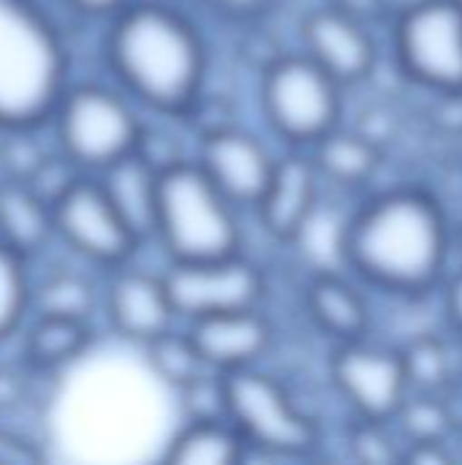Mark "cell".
I'll return each mask as SVG.
<instances>
[{
	"instance_id": "obj_33",
	"label": "cell",
	"mask_w": 462,
	"mask_h": 465,
	"mask_svg": "<svg viewBox=\"0 0 462 465\" xmlns=\"http://www.w3.org/2000/svg\"><path fill=\"white\" fill-rule=\"evenodd\" d=\"M444 313L449 319V324L462 332V270H457L449 281H447V292H444Z\"/></svg>"
},
{
	"instance_id": "obj_18",
	"label": "cell",
	"mask_w": 462,
	"mask_h": 465,
	"mask_svg": "<svg viewBox=\"0 0 462 465\" xmlns=\"http://www.w3.org/2000/svg\"><path fill=\"white\" fill-rule=\"evenodd\" d=\"M305 308L316 327L338 343L359 341L370 330V308L365 297L340 275H313L305 286Z\"/></svg>"
},
{
	"instance_id": "obj_19",
	"label": "cell",
	"mask_w": 462,
	"mask_h": 465,
	"mask_svg": "<svg viewBox=\"0 0 462 465\" xmlns=\"http://www.w3.org/2000/svg\"><path fill=\"white\" fill-rule=\"evenodd\" d=\"M52 237V204L25 180L5 177L0 183V242L30 259L41 253Z\"/></svg>"
},
{
	"instance_id": "obj_32",
	"label": "cell",
	"mask_w": 462,
	"mask_h": 465,
	"mask_svg": "<svg viewBox=\"0 0 462 465\" xmlns=\"http://www.w3.org/2000/svg\"><path fill=\"white\" fill-rule=\"evenodd\" d=\"M204 3L229 19H256L272 5V0H204Z\"/></svg>"
},
{
	"instance_id": "obj_16",
	"label": "cell",
	"mask_w": 462,
	"mask_h": 465,
	"mask_svg": "<svg viewBox=\"0 0 462 465\" xmlns=\"http://www.w3.org/2000/svg\"><path fill=\"white\" fill-rule=\"evenodd\" d=\"M188 335L204 365L215 373L251 368L272 346V324L259 308L193 319L188 322Z\"/></svg>"
},
{
	"instance_id": "obj_4",
	"label": "cell",
	"mask_w": 462,
	"mask_h": 465,
	"mask_svg": "<svg viewBox=\"0 0 462 465\" xmlns=\"http://www.w3.org/2000/svg\"><path fill=\"white\" fill-rule=\"evenodd\" d=\"M172 262H204L242 253L237 207L212 185L196 161L158 172L155 232Z\"/></svg>"
},
{
	"instance_id": "obj_9",
	"label": "cell",
	"mask_w": 462,
	"mask_h": 465,
	"mask_svg": "<svg viewBox=\"0 0 462 465\" xmlns=\"http://www.w3.org/2000/svg\"><path fill=\"white\" fill-rule=\"evenodd\" d=\"M52 226L74 253L109 270L128 264L142 245L93 174L76 177L52 202Z\"/></svg>"
},
{
	"instance_id": "obj_30",
	"label": "cell",
	"mask_w": 462,
	"mask_h": 465,
	"mask_svg": "<svg viewBox=\"0 0 462 465\" xmlns=\"http://www.w3.org/2000/svg\"><path fill=\"white\" fill-rule=\"evenodd\" d=\"M403 460L417 465H447L455 463L457 455L449 450L447 441H428V444H408L403 450Z\"/></svg>"
},
{
	"instance_id": "obj_22",
	"label": "cell",
	"mask_w": 462,
	"mask_h": 465,
	"mask_svg": "<svg viewBox=\"0 0 462 465\" xmlns=\"http://www.w3.org/2000/svg\"><path fill=\"white\" fill-rule=\"evenodd\" d=\"M93 343L90 322L71 316L35 313V322L25 332V360L35 371H57L87 351Z\"/></svg>"
},
{
	"instance_id": "obj_27",
	"label": "cell",
	"mask_w": 462,
	"mask_h": 465,
	"mask_svg": "<svg viewBox=\"0 0 462 465\" xmlns=\"http://www.w3.org/2000/svg\"><path fill=\"white\" fill-rule=\"evenodd\" d=\"M22 253L0 242V341L19 330L30 311V275Z\"/></svg>"
},
{
	"instance_id": "obj_15",
	"label": "cell",
	"mask_w": 462,
	"mask_h": 465,
	"mask_svg": "<svg viewBox=\"0 0 462 465\" xmlns=\"http://www.w3.org/2000/svg\"><path fill=\"white\" fill-rule=\"evenodd\" d=\"M321 177L310 155L291 153L275 161L270 185L253 207L261 229L278 242H297L313 221Z\"/></svg>"
},
{
	"instance_id": "obj_1",
	"label": "cell",
	"mask_w": 462,
	"mask_h": 465,
	"mask_svg": "<svg viewBox=\"0 0 462 465\" xmlns=\"http://www.w3.org/2000/svg\"><path fill=\"white\" fill-rule=\"evenodd\" d=\"M441 202L422 188H392L368 199L346 223L340 251L368 283L406 297L438 286L452 251Z\"/></svg>"
},
{
	"instance_id": "obj_17",
	"label": "cell",
	"mask_w": 462,
	"mask_h": 465,
	"mask_svg": "<svg viewBox=\"0 0 462 465\" xmlns=\"http://www.w3.org/2000/svg\"><path fill=\"white\" fill-rule=\"evenodd\" d=\"M103 188L112 207L131 226V232L144 242L155 232V193H158V169L142 155L128 153L125 158L109 163L93 174Z\"/></svg>"
},
{
	"instance_id": "obj_3",
	"label": "cell",
	"mask_w": 462,
	"mask_h": 465,
	"mask_svg": "<svg viewBox=\"0 0 462 465\" xmlns=\"http://www.w3.org/2000/svg\"><path fill=\"white\" fill-rule=\"evenodd\" d=\"M68 87V49L35 0H0V131L44 125Z\"/></svg>"
},
{
	"instance_id": "obj_5",
	"label": "cell",
	"mask_w": 462,
	"mask_h": 465,
	"mask_svg": "<svg viewBox=\"0 0 462 465\" xmlns=\"http://www.w3.org/2000/svg\"><path fill=\"white\" fill-rule=\"evenodd\" d=\"M226 420L248 450L275 458H308L321 444V430L280 379L256 365L221 373Z\"/></svg>"
},
{
	"instance_id": "obj_2",
	"label": "cell",
	"mask_w": 462,
	"mask_h": 465,
	"mask_svg": "<svg viewBox=\"0 0 462 465\" xmlns=\"http://www.w3.org/2000/svg\"><path fill=\"white\" fill-rule=\"evenodd\" d=\"M106 63L147 109L182 117L202 95L207 49L193 22L166 3H125L109 16Z\"/></svg>"
},
{
	"instance_id": "obj_8",
	"label": "cell",
	"mask_w": 462,
	"mask_h": 465,
	"mask_svg": "<svg viewBox=\"0 0 462 465\" xmlns=\"http://www.w3.org/2000/svg\"><path fill=\"white\" fill-rule=\"evenodd\" d=\"M395 57L419 87L462 95V0H417L395 22Z\"/></svg>"
},
{
	"instance_id": "obj_20",
	"label": "cell",
	"mask_w": 462,
	"mask_h": 465,
	"mask_svg": "<svg viewBox=\"0 0 462 465\" xmlns=\"http://www.w3.org/2000/svg\"><path fill=\"white\" fill-rule=\"evenodd\" d=\"M310 158L321 180H329L343 188H359L370 183L384 163L378 139L362 131H343L340 125L313 144Z\"/></svg>"
},
{
	"instance_id": "obj_24",
	"label": "cell",
	"mask_w": 462,
	"mask_h": 465,
	"mask_svg": "<svg viewBox=\"0 0 462 465\" xmlns=\"http://www.w3.org/2000/svg\"><path fill=\"white\" fill-rule=\"evenodd\" d=\"M144 351H147V360H150V368L155 371V376L174 390L188 387L191 381H196L199 376H204L210 371L204 365V360L199 357L188 330L180 332L177 327H172L163 335H158L155 341L144 343Z\"/></svg>"
},
{
	"instance_id": "obj_14",
	"label": "cell",
	"mask_w": 462,
	"mask_h": 465,
	"mask_svg": "<svg viewBox=\"0 0 462 465\" xmlns=\"http://www.w3.org/2000/svg\"><path fill=\"white\" fill-rule=\"evenodd\" d=\"M103 311L109 327L123 341L139 346L155 341L180 322L172 308L163 275L131 270L128 264L114 270L103 292Z\"/></svg>"
},
{
	"instance_id": "obj_28",
	"label": "cell",
	"mask_w": 462,
	"mask_h": 465,
	"mask_svg": "<svg viewBox=\"0 0 462 465\" xmlns=\"http://www.w3.org/2000/svg\"><path fill=\"white\" fill-rule=\"evenodd\" d=\"M403 450L398 436L392 433L389 422H370L357 420L349 430V452L357 463L368 465H395L403 463Z\"/></svg>"
},
{
	"instance_id": "obj_34",
	"label": "cell",
	"mask_w": 462,
	"mask_h": 465,
	"mask_svg": "<svg viewBox=\"0 0 462 465\" xmlns=\"http://www.w3.org/2000/svg\"><path fill=\"white\" fill-rule=\"evenodd\" d=\"M63 3L84 16H114L128 0H63Z\"/></svg>"
},
{
	"instance_id": "obj_29",
	"label": "cell",
	"mask_w": 462,
	"mask_h": 465,
	"mask_svg": "<svg viewBox=\"0 0 462 465\" xmlns=\"http://www.w3.org/2000/svg\"><path fill=\"white\" fill-rule=\"evenodd\" d=\"M41 452L22 436H16L14 430L0 425V463L11 465H25V463H38Z\"/></svg>"
},
{
	"instance_id": "obj_31",
	"label": "cell",
	"mask_w": 462,
	"mask_h": 465,
	"mask_svg": "<svg viewBox=\"0 0 462 465\" xmlns=\"http://www.w3.org/2000/svg\"><path fill=\"white\" fill-rule=\"evenodd\" d=\"M327 5L370 25V22H381L389 14V0H327Z\"/></svg>"
},
{
	"instance_id": "obj_21",
	"label": "cell",
	"mask_w": 462,
	"mask_h": 465,
	"mask_svg": "<svg viewBox=\"0 0 462 465\" xmlns=\"http://www.w3.org/2000/svg\"><path fill=\"white\" fill-rule=\"evenodd\" d=\"M248 447L229 420H191L166 444L163 463L172 465H237Z\"/></svg>"
},
{
	"instance_id": "obj_13",
	"label": "cell",
	"mask_w": 462,
	"mask_h": 465,
	"mask_svg": "<svg viewBox=\"0 0 462 465\" xmlns=\"http://www.w3.org/2000/svg\"><path fill=\"white\" fill-rule=\"evenodd\" d=\"M302 41L305 54L340 87L365 82L378 60L368 25L332 5H321L302 19Z\"/></svg>"
},
{
	"instance_id": "obj_10",
	"label": "cell",
	"mask_w": 462,
	"mask_h": 465,
	"mask_svg": "<svg viewBox=\"0 0 462 465\" xmlns=\"http://www.w3.org/2000/svg\"><path fill=\"white\" fill-rule=\"evenodd\" d=\"M163 283L177 319L185 322L259 308L267 294L264 272L242 253L204 262H172L163 272Z\"/></svg>"
},
{
	"instance_id": "obj_25",
	"label": "cell",
	"mask_w": 462,
	"mask_h": 465,
	"mask_svg": "<svg viewBox=\"0 0 462 465\" xmlns=\"http://www.w3.org/2000/svg\"><path fill=\"white\" fill-rule=\"evenodd\" d=\"M400 351L406 360L411 392H430V395L447 392V387L452 384V351L441 338L419 335Z\"/></svg>"
},
{
	"instance_id": "obj_26",
	"label": "cell",
	"mask_w": 462,
	"mask_h": 465,
	"mask_svg": "<svg viewBox=\"0 0 462 465\" xmlns=\"http://www.w3.org/2000/svg\"><path fill=\"white\" fill-rule=\"evenodd\" d=\"M95 292L93 286L71 272H60L46 278L38 289L30 292V308L38 313L49 316H71V319H84L90 322L93 308H95Z\"/></svg>"
},
{
	"instance_id": "obj_7",
	"label": "cell",
	"mask_w": 462,
	"mask_h": 465,
	"mask_svg": "<svg viewBox=\"0 0 462 465\" xmlns=\"http://www.w3.org/2000/svg\"><path fill=\"white\" fill-rule=\"evenodd\" d=\"M261 109L280 139L313 147L340 125L343 87L308 54H286L264 68Z\"/></svg>"
},
{
	"instance_id": "obj_6",
	"label": "cell",
	"mask_w": 462,
	"mask_h": 465,
	"mask_svg": "<svg viewBox=\"0 0 462 465\" xmlns=\"http://www.w3.org/2000/svg\"><path fill=\"white\" fill-rule=\"evenodd\" d=\"M49 120L57 150L82 174H98L133 153L144 128L131 104L103 84H68Z\"/></svg>"
},
{
	"instance_id": "obj_11",
	"label": "cell",
	"mask_w": 462,
	"mask_h": 465,
	"mask_svg": "<svg viewBox=\"0 0 462 465\" xmlns=\"http://www.w3.org/2000/svg\"><path fill=\"white\" fill-rule=\"evenodd\" d=\"M329 376L357 420L389 422L411 392L400 349L376 346L365 338L338 343L329 360Z\"/></svg>"
},
{
	"instance_id": "obj_23",
	"label": "cell",
	"mask_w": 462,
	"mask_h": 465,
	"mask_svg": "<svg viewBox=\"0 0 462 465\" xmlns=\"http://www.w3.org/2000/svg\"><path fill=\"white\" fill-rule=\"evenodd\" d=\"M392 425H398L400 439L408 444H428V441H447L455 439V417L444 403V395L430 392H408L400 403Z\"/></svg>"
},
{
	"instance_id": "obj_12",
	"label": "cell",
	"mask_w": 462,
	"mask_h": 465,
	"mask_svg": "<svg viewBox=\"0 0 462 465\" xmlns=\"http://www.w3.org/2000/svg\"><path fill=\"white\" fill-rule=\"evenodd\" d=\"M196 163L234 207H256L275 169L270 150L253 134L231 125L202 136Z\"/></svg>"
},
{
	"instance_id": "obj_35",
	"label": "cell",
	"mask_w": 462,
	"mask_h": 465,
	"mask_svg": "<svg viewBox=\"0 0 462 465\" xmlns=\"http://www.w3.org/2000/svg\"><path fill=\"white\" fill-rule=\"evenodd\" d=\"M452 242L457 245V253H460V259H462V229L457 232V237H452Z\"/></svg>"
}]
</instances>
